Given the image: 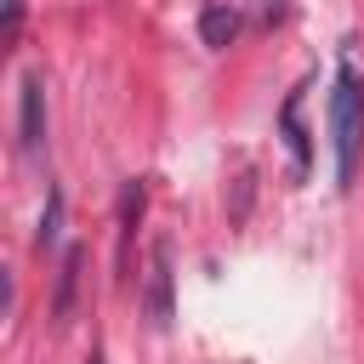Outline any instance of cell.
Segmentation results:
<instances>
[{
	"instance_id": "ba28073f",
	"label": "cell",
	"mask_w": 364,
	"mask_h": 364,
	"mask_svg": "<svg viewBox=\"0 0 364 364\" xmlns=\"http://www.w3.org/2000/svg\"><path fill=\"white\" fill-rule=\"evenodd\" d=\"M57 222H63V193L51 188L46 193V216H40V233H34V245L46 250V245H57Z\"/></svg>"
},
{
	"instance_id": "7a4b0ae2",
	"label": "cell",
	"mask_w": 364,
	"mask_h": 364,
	"mask_svg": "<svg viewBox=\"0 0 364 364\" xmlns=\"http://www.w3.org/2000/svg\"><path fill=\"white\" fill-rule=\"evenodd\" d=\"M301 97H307V85H296V91L284 97V108H279V131H284V148H290V165H296V176H307V131H301Z\"/></svg>"
},
{
	"instance_id": "9c48e42d",
	"label": "cell",
	"mask_w": 364,
	"mask_h": 364,
	"mask_svg": "<svg viewBox=\"0 0 364 364\" xmlns=\"http://www.w3.org/2000/svg\"><path fill=\"white\" fill-rule=\"evenodd\" d=\"M23 34V0H6V23H0V46H17Z\"/></svg>"
},
{
	"instance_id": "30bf717a",
	"label": "cell",
	"mask_w": 364,
	"mask_h": 364,
	"mask_svg": "<svg viewBox=\"0 0 364 364\" xmlns=\"http://www.w3.org/2000/svg\"><path fill=\"white\" fill-rule=\"evenodd\" d=\"M85 364H102V358H97V353H91V358H85Z\"/></svg>"
},
{
	"instance_id": "6da1fadb",
	"label": "cell",
	"mask_w": 364,
	"mask_h": 364,
	"mask_svg": "<svg viewBox=\"0 0 364 364\" xmlns=\"http://www.w3.org/2000/svg\"><path fill=\"white\" fill-rule=\"evenodd\" d=\"M330 154H336V188H353L358 154H364V80L347 57L330 85Z\"/></svg>"
},
{
	"instance_id": "3957f363",
	"label": "cell",
	"mask_w": 364,
	"mask_h": 364,
	"mask_svg": "<svg viewBox=\"0 0 364 364\" xmlns=\"http://www.w3.org/2000/svg\"><path fill=\"white\" fill-rule=\"evenodd\" d=\"M40 142H46V91L40 80H23V148L40 154Z\"/></svg>"
},
{
	"instance_id": "52a82bcc",
	"label": "cell",
	"mask_w": 364,
	"mask_h": 364,
	"mask_svg": "<svg viewBox=\"0 0 364 364\" xmlns=\"http://www.w3.org/2000/svg\"><path fill=\"white\" fill-rule=\"evenodd\" d=\"M74 284H80V250H68V256H63V273H57V318H68Z\"/></svg>"
},
{
	"instance_id": "277c9868",
	"label": "cell",
	"mask_w": 364,
	"mask_h": 364,
	"mask_svg": "<svg viewBox=\"0 0 364 364\" xmlns=\"http://www.w3.org/2000/svg\"><path fill=\"white\" fill-rule=\"evenodd\" d=\"M136 216H142V182H125V193H119V279H131V233H136Z\"/></svg>"
},
{
	"instance_id": "5b68a950",
	"label": "cell",
	"mask_w": 364,
	"mask_h": 364,
	"mask_svg": "<svg viewBox=\"0 0 364 364\" xmlns=\"http://www.w3.org/2000/svg\"><path fill=\"white\" fill-rule=\"evenodd\" d=\"M233 34H239V11H233V6H205V11H199V40H205L210 51L233 46Z\"/></svg>"
},
{
	"instance_id": "8992f818",
	"label": "cell",
	"mask_w": 364,
	"mask_h": 364,
	"mask_svg": "<svg viewBox=\"0 0 364 364\" xmlns=\"http://www.w3.org/2000/svg\"><path fill=\"white\" fill-rule=\"evenodd\" d=\"M171 318V250L154 245V324Z\"/></svg>"
}]
</instances>
